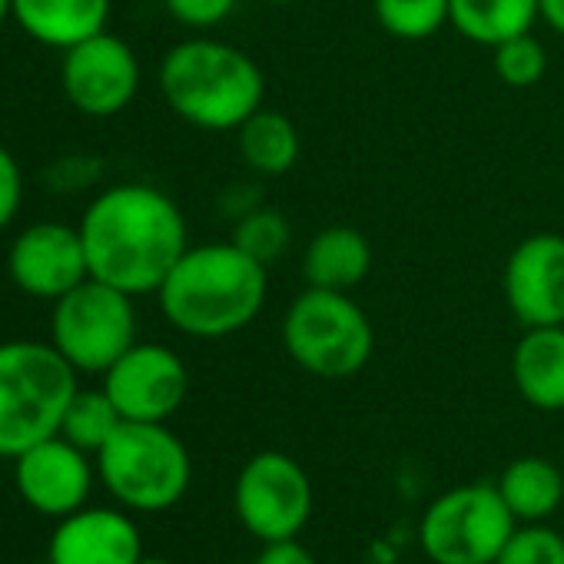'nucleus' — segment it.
Wrapping results in <instances>:
<instances>
[{
	"label": "nucleus",
	"mask_w": 564,
	"mask_h": 564,
	"mask_svg": "<svg viewBox=\"0 0 564 564\" xmlns=\"http://www.w3.org/2000/svg\"><path fill=\"white\" fill-rule=\"evenodd\" d=\"M100 160L97 156H84V153H74V156H61L54 160V166L44 173L47 186L54 193H80V189H90L97 180H100Z\"/></svg>",
	"instance_id": "cd10ccee"
},
{
	"label": "nucleus",
	"mask_w": 564,
	"mask_h": 564,
	"mask_svg": "<svg viewBox=\"0 0 564 564\" xmlns=\"http://www.w3.org/2000/svg\"><path fill=\"white\" fill-rule=\"evenodd\" d=\"M137 296L100 279H84L51 310V346L80 372L104 376L130 346H137Z\"/></svg>",
	"instance_id": "0eeeda50"
},
{
	"label": "nucleus",
	"mask_w": 564,
	"mask_h": 564,
	"mask_svg": "<svg viewBox=\"0 0 564 564\" xmlns=\"http://www.w3.org/2000/svg\"><path fill=\"white\" fill-rule=\"evenodd\" d=\"M143 557V534L120 508H77L57 518L47 541V564H137Z\"/></svg>",
	"instance_id": "2eb2a0df"
},
{
	"label": "nucleus",
	"mask_w": 564,
	"mask_h": 564,
	"mask_svg": "<svg viewBox=\"0 0 564 564\" xmlns=\"http://www.w3.org/2000/svg\"><path fill=\"white\" fill-rule=\"evenodd\" d=\"M246 256H252L256 262H262L265 269L286 256L290 242H293V226L286 219V213L269 206V203H256L252 209H246L242 216H236L232 223V236H229Z\"/></svg>",
	"instance_id": "5701e85b"
},
{
	"label": "nucleus",
	"mask_w": 564,
	"mask_h": 564,
	"mask_svg": "<svg viewBox=\"0 0 564 564\" xmlns=\"http://www.w3.org/2000/svg\"><path fill=\"white\" fill-rule=\"evenodd\" d=\"M140 84L143 70L137 51L110 31H100L64 51L61 90L84 117L110 120L123 113L137 100Z\"/></svg>",
	"instance_id": "9d476101"
},
{
	"label": "nucleus",
	"mask_w": 564,
	"mask_h": 564,
	"mask_svg": "<svg viewBox=\"0 0 564 564\" xmlns=\"http://www.w3.org/2000/svg\"><path fill=\"white\" fill-rule=\"evenodd\" d=\"M90 275L130 296H156L176 259L189 249L186 216L176 199L150 183L100 189L80 223Z\"/></svg>",
	"instance_id": "f257e3e1"
},
{
	"label": "nucleus",
	"mask_w": 564,
	"mask_h": 564,
	"mask_svg": "<svg viewBox=\"0 0 564 564\" xmlns=\"http://www.w3.org/2000/svg\"><path fill=\"white\" fill-rule=\"evenodd\" d=\"M94 462L110 498L143 514L180 505L193 478L189 452L166 422H120Z\"/></svg>",
	"instance_id": "39448f33"
},
{
	"label": "nucleus",
	"mask_w": 564,
	"mask_h": 564,
	"mask_svg": "<svg viewBox=\"0 0 564 564\" xmlns=\"http://www.w3.org/2000/svg\"><path fill=\"white\" fill-rule=\"evenodd\" d=\"M77 369L37 339L0 343V458H18L61 435L64 412L77 395Z\"/></svg>",
	"instance_id": "20e7f679"
},
{
	"label": "nucleus",
	"mask_w": 564,
	"mask_h": 564,
	"mask_svg": "<svg viewBox=\"0 0 564 564\" xmlns=\"http://www.w3.org/2000/svg\"><path fill=\"white\" fill-rule=\"evenodd\" d=\"M232 508L239 524L262 544L300 538L313 514V481L293 455L259 452L236 475Z\"/></svg>",
	"instance_id": "1a4fd4ad"
},
{
	"label": "nucleus",
	"mask_w": 564,
	"mask_h": 564,
	"mask_svg": "<svg viewBox=\"0 0 564 564\" xmlns=\"http://www.w3.org/2000/svg\"><path fill=\"white\" fill-rule=\"evenodd\" d=\"M501 501L508 505V511L514 514V521L531 524V521H544L561 508L564 498V475L554 462L541 458V455H524L514 458L501 478L495 481Z\"/></svg>",
	"instance_id": "aec40b11"
},
{
	"label": "nucleus",
	"mask_w": 564,
	"mask_h": 564,
	"mask_svg": "<svg viewBox=\"0 0 564 564\" xmlns=\"http://www.w3.org/2000/svg\"><path fill=\"white\" fill-rule=\"evenodd\" d=\"M8 275L24 296L57 303L90 279L80 229L61 219L24 226L8 249Z\"/></svg>",
	"instance_id": "f8f14e48"
},
{
	"label": "nucleus",
	"mask_w": 564,
	"mask_h": 564,
	"mask_svg": "<svg viewBox=\"0 0 564 564\" xmlns=\"http://www.w3.org/2000/svg\"><path fill=\"white\" fill-rule=\"evenodd\" d=\"M24 206V170L18 156L0 147V232H4Z\"/></svg>",
	"instance_id": "c85d7f7f"
},
{
	"label": "nucleus",
	"mask_w": 564,
	"mask_h": 564,
	"mask_svg": "<svg viewBox=\"0 0 564 564\" xmlns=\"http://www.w3.org/2000/svg\"><path fill=\"white\" fill-rule=\"evenodd\" d=\"M113 0H14V21L18 28L51 47V51H67L110 24Z\"/></svg>",
	"instance_id": "f3484780"
},
{
	"label": "nucleus",
	"mask_w": 564,
	"mask_h": 564,
	"mask_svg": "<svg viewBox=\"0 0 564 564\" xmlns=\"http://www.w3.org/2000/svg\"><path fill=\"white\" fill-rule=\"evenodd\" d=\"M282 349L316 379H352L376 352V326L366 310L336 290L306 286L282 316Z\"/></svg>",
	"instance_id": "423d86ee"
},
{
	"label": "nucleus",
	"mask_w": 564,
	"mask_h": 564,
	"mask_svg": "<svg viewBox=\"0 0 564 564\" xmlns=\"http://www.w3.org/2000/svg\"><path fill=\"white\" fill-rule=\"evenodd\" d=\"M538 18L557 37H564V0H538Z\"/></svg>",
	"instance_id": "7c9ffc66"
},
{
	"label": "nucleus",
	"mask_w": 564,
	"mask_h": 564,
	"mask_svg": "<svg viewBox=\"0 0 564 564\" xmlns=\"http://www.w3.org/2000/svg\"><path fill=\"white\" fill-rule=\"evenodd\" d=\"M538 0H448V24L478 47H498L538 24Z\"/></svg>",
	"instance_id": "412c9836"
},
{
	"label": "nucleus",
	"mask_w": 564,
	"mask_h": 564,
	"mask_svg": "<svg viewBox=\"0 0 564 564\" xmlns=\"http://www.w3.org/2000/svg\"><path fill=\"white\" fill-rule=\"evenodd\" d=\"M100 379L123 422H170L189 395L186 362L163 343L130 346Z\"/></svg>",
	"instance_id": "9b49d317"
},
{
	"label": "nucleus",
	"mask_w": 564,
	"mask_h": 564,
	"mask_svg": "<svg viewBox=\"0 0 564 564\" xmlns=\"http://www.w3.org/2000/svg\"><path fill=\"white\" fill-rule=\"evenodd\" d=\"M372 269V242L356 226L319 229L303 252L306 286L352 293Z\"/></svg>",
	"instance_id": "a211bd4d"
},
{
	"label": "nucleus",
	"mask_w": 564,
	"mask_h": 564,
	"mask_svg": "<svg viewBox=\"0 0 564 564\" xmlns=\"http://www.w3.org/2000/svg\"><path fill=\"white\" fill-rule=\"evenodd\" d=\"M372 14L389 37L419 44L448 24V0H372Z\"/></svg>",
	"instance_id": "b1692460"
},
{
	"label": "nucleus",
	"mask_w": 564,
	"mask_h": 564,
	"mask_svg": "<svg viewBox=\"0 0 564 564\" xmlns=\"http://www.w3.org/2000/svg\"><path fill=\"white\" fill-rule=\"evenodd\" d=\"M501 293L521 329L564 326V236H524L505 259Z\"/></svg>",
	"instance_id": "ddd939ff"
},
{
	"label": "nucleus",
	"mask_w": 564,
	"mask_h": 564,
	"mask_svg": "<svg viewBox=\"0 0 564 564\" xmlns=\"http://www.w3.org/2000/svg\"><path fill=\"white\" fill-rule=\"evenodd\" d=\"M236 147L242 163L259 173V176H286L303 153V137L293 117L282 110L259 107L239 130H236Z\"/></svg>",
	"instance_id": "6ab92c4d"
},
{
	"label": "nucleus",
	"mask_w": 564,
	"mask_h": 564,
	"mask_svg": "<svg viewBox=\"0 0 564 564\" xmlns=\"http://www.w3.org/2000/svg\"><path fill=\"white\" fill-rule=\"evenodd\" d=\"M14 21V0H0V24Z\"/></svg>",
	"instance_id": "2f4dec72"
},
{
	"label": "nucleus",
	"mask_w": 564,
	"mask_h": 564,
	"mask_svg": "<svg viewBox=\"0 0 564 564\" xmlns=\"http://www.w3.org/2000/svg\"><path fill=\"white\" fill-rule=\"evenodd\" d=\"M269 293V269L246 256L232 239L189 246L156 303L163 319L189 339H226L252 326Z\"/></svg>",
	"instance_id": "f03ea898"
},
{
	"label": "nucleus",
	"mask_w": 564,
	"mask_h": 564,
	"mask_svg": "<svg viewBox=\"0 0 564 564\" xmlns=\"http://www.w3.org/2000/svg\"><path fill=\"white\" fill-rule=\"evenodd\" d=\"M514 528L495 485H458L425 508L419 544L435 564H495Z\"/></svg>",
	"instance_id": "6e6552de"
},
{
	"label": "nucleus",
	"mask_w": 564,
	"mask_h": 564,
	"mask_svg": "<svg viewBox=\"0 0 564 564\" xmlns=\"http://www.w3.org/2000/svg\"><path fill=\"white\" fill-rule=\"evenodd\" d=\"M491 70L511 90H528L544 80L547 74V51L531 34H518L498 47H491Z\"/></svg>",
	"instance_id": "393cba45"
},
{
	"label": "nucleus",
	"mask_w": 564,
	"mask_h": 564,
	"mask_svg": "<svg viewBox=\"0 0 564 564\" xmlns=\"http://www.w3.org/2000/svg\"><path fill=\"white\" fill-rule=\"evenodd\" d=\"M160 97L189 127L236 133L265 107L262 67L239 47L216 37H186L160 61Z\"/></svg>",
	"instance_id": "7ed1b4c3"
},
{
	"label": "nucleus",
	"mask_w": 564,
	"mask_h": 564,
	"mask_svg": "<svg viewBox=\"0 0 564 564\" xmlns=\"http://www.w3.org/2000/svg\"><path fill=\"white\" fill-rule=\"evenodd\" d=\"M495 564H564V534L531 521L511 531Z\"/></svg>",
	"instance_id": "a878e982"
},
{
	"label": "nucleus",
	"mask_w": 564,
	"mask_h": 564,
	"mask_svg": "<svg viewBox=\"0 0 564 564\" xmlns=\"http://www.w3.org/2000/svg\"><path fill=\"white\" fill-rule=\"evenodd\" d=\"M123 415L117 412V405L110 402V395L100 389H77V395L70 399L64 422H61V435L67 442H74L77 448L97 455L107 438L120 429Z\"/></svg>",
	"instance_id": "4be33fe9"
},
{
	"label": "nucleus",
	"mask_w": 564,
	"mask_h": 564,
	"mask_svg": "<svg viewBox=\"0 0 564 564\" xmlns=\"http://www.w3.org/2000/svg\"><path fill=\"white\" fill-rule=\"evenodd\" d=\"M97 481V462L64 435L44 438L14 458L18 495L47 518H67L87 505Z\"/></svg>",
	"instance_id": "4468645a"
},
{
	"label": "nucleus",
	"mask_w": 564,
	"mask_h": 564,
	"mask_svg": "<svg viewBox=\"0 0 564 564\" xmlns=\"http://www.w3.org/2000/svg\"><path fill=\"white\" fill-rule=\"evenodd\" d=\"M239 0H163L166 14L189 28V31H209V28H219L223 21L232 18Z\"/></svg>",
	"instance_id": "bb28decb"
},
{
	"label": "nucleus",
	"mask_w": 564,
	"mask_h": 564,
	"mask_svg": "<svg viewBox=\"0 0 564 564\" xmlns=\"http://www.w3.org/2000/svg\"><path fill=\"white\" fill-rule=\"evenodd\" d=\"M252 564H316V557L296 538H286V541L262 544V551L256 554Z\"/></svg>",
	"instance_id": "c756f323"
},
{
	"label": "nucleus",
	"mask_w": 564,
	"mask_h": 564,
	"mask_svg": "<svg viewBox=\"0 0 564 564\" xmlns=\"http://www.w3.org/2000/svg\"><path fill=\"white\" fill-rule=\"evenodd\" d=\"M137 564H170V561H163V557H140Z\"/></svg>",
	"instance_id": "473e14b6"
},
{
	"label": "nucleus",
	"mask_w": 564,
	"mask_h": 564,
	"mask_svg": "<svg viewBox=\"0 0 564 564\" xmlns=\"http://www.w3.org/2000/svg\"><path fill=\"white\" fill-rule=\"evenodd\" d=\"M265 4H296V0H265Z\"/></svg>",
	"instance_id": "72a5a7b5"
},
{
	"label": "nucleus",
	"mask_w": 564,
	"mask_h": 564,
	"mask_svg": "<svg viewBox=\"0 0 564 564\" xmlns=\"http://www.w3.org/2000/svg\"><path fill=\"white\" fill-rule=\"evenodd\" d=\"M518 395L541 412H564V326L524 329L511 352Z\"/></svg>",
	"instance_id": "dca6fc26"
}]
</instances>
